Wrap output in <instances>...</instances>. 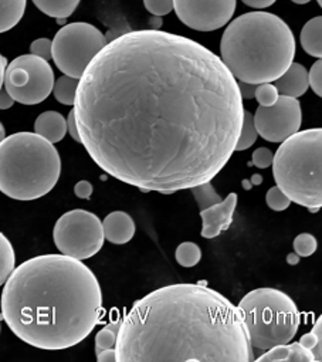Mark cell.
I'll list each match as a JSON object with an SVG mask.
<instances>
[{"label": "cell", "mask_w": 322, "mask_h": 362, "mask_svg": "<svg viewBox=\"0 0 322 362\" xmlns=\"http://www.w3.org/2000/svg\"><path fill=\"white\" fill-rule=\"evenodd\" d=\"M292 4H297V5H305L308 2H311V0H291Z\"/></svg>", "instance_id": "45"}, {"label": "cell", "mask_w": 322, "mask_h": 362, "mask_svg": "<svg viewBox=\"0 0 322 362\" xmlns=\"http://www.w3.org/2000/svg\"><path fill=\"white\" fill-rule=\"evenodd\" d=\"M278 98H280V93H278L275 84L264 83V84L257 86L256 100L261 107H271L277 103Z\"/></svg>", "instance_id": "29"}, {"label": "cell", "mask_w": 322, "mask_h": 362, "mask_svg": "<svg viewBox=\"0 0 322 362\" xmlns=\"http://www.w3.org/2000/svg\"><path fill=\"white\" fill-rule=\"evenodd\" d=\"M54 73L49 62L35 54L19 56L8 66L6 90L23 105L43 103L54 90Z\"/></svg>", "instance_id": "10"}, {"label": "cell", "mask_w": 322, "mask_h": 362, "mask_svg": "<svg viewBox=\"0 0 322 362\" xmlns=\"http://www.w3.org/2000/svg\"><path fill=\"white\" fill-rule=\"evenodd\" d=\"M257 136H258V131H257L256 124H254V115L249 111H244L243 128H242L239 142L236 145V151L249 149L257 141Z\"/></svg>", "instance_id": "24"}, {"label": "cell", "mask_w": 322, "mask_h": 362, "mask_svg": "<svg viewBox=\"0 0 322 362\" xmlns=\"http://www.w3.org/2000/svg\"><path fill=\"white\" fill-rule=\"evenodd\" d=\"M299 42L306 54L322 59V16L314 18L304 25Z\"/></svg>", "instance_id": "18"}, {"label": "cell", "mask_w": 322, "mask_h": 362, "mask_svg": "<svg viewBox=\"0 0 322 362\" xmlns=\"http://www.w3.org/2000/svg\"><path fill=\"white\" fill-rule=\"evenodd\" d=\"M33 4L44 15L61 21L74 13L80 0H33Z\"/></svg>", "instance_id": "20"}, {"label": "cell", "mask_w": 322, "mask_h": 362, "mask_svg": "<svg viewBox=\"0 0 322 362\" xmlns=\"http://www.w3.org/2000/svg\"><path fill=\"white\" fill-rule=\"evenodd\" d=\"M2 69H0V74H2V77H0V84H2V87L5 86V78H6V71H8V69H6V57H4L2 56Z\"/></svg>", "instance_id": "42"}, {"label": "cell", "mask_w": 322, "mask_h": 362, "mask_svg": "<svg viewBox=\"0 0 322 362\" xmlns=\"http://www.w3.org/2000/svg\"><path fill=\"white\" fill-rule=\"evenodd\" d=\"M93 185L88 182V180H80L77 185L74 187V194L80 199H90L93 195Z\"/></svg>", "instance_id": "35"}, {"label": "cell", "mask_w": 322, "mask_h": 362, "mask_svg": "<svg viewBox=\"0 0 322 362\" xmlns=\"http://www.w3.org/2000/svg\"><path fill=\"white\" fill-rule=\"evenodd\" d=\"M192 192H193V197H195L201 211L222 202V198L216 194V191L210 182H206V184L192 188Z\"/></svg>", "instance_id": "25"}, {"label": "cell", "mask_w": 322, "mask_h": 362, "mask_svg": "<svg viewBox=\"0 0 322 362\" xmlns=\"http://www.w3.org/2000/svg\"><path fill=\"white\" fill-rule=\"evenodd\" d=\"M175 259L182 267H193L201 262L202 250L193 242H184L177 247Z\"/></svg>", "instance_id": "23"}, {"label": "cell", "mask_w": 322, "mask_h": 362, "mask_svg": "<svg viewBox=\"0 0 322 362\" xmlns=\"http://www.w3.org/2000/svg\"><path fill=\"white\" fill-rule=\"evenodd\" d=\"M309 87L322 98V59L315 62L309 70Z\"/></svg>", "instance_id": "32"}, {"label": "cell", "mask_w": 322, "mask_h": 362, "mask_svg": "<svg viewBox=\"0 0 322 362\" xmlns=\"http://www.w3.org/2000/svg\"><path fill=\"white\" fill-rule=\"evenodd\" d=\"M273 175L285 195L311 212L322 208V128L298 131L274 155Z\"/></svg>", "instance_id": "6"}, {"label": "cell", "mask_w": 322, "mask_h": 362, "mask_svg": "<svg viewBox=\"0 0 322 362\" xmlns=\"http://www.w3.org/2000/svg\"><path fill=\"white\" fill-rule=\"evenodd\" d=\"M220 54L237 80L256 86L273 83L292 64L295 39L281 18L250 12L229 23L222 36Z\"/></svg>", "instance_id": "4"}, {"label": "cell", "mask_w": 322, "mask_h": 362, "mask_svg": "<svg viewBox=\"0 0 322 362\" xmlns=\"http://www.w3.org/2000/svg\"><path fill=\"white\" fill-rule=\"evenodd\" d=\"M101 313L102 293L95 274L63 253L23 262L4 284L2 318L35 348L59 351L80 344Z\"/></svg>", "instance_id": "3"}, {"label": "cell", "mask_w": 322, "mask_h": 362, "mask_svg": "<svg viewBox=\"0 0 322 362\" xmlns=\"http://www.w3.org/2000/svg\"><path fill=\"white\" fill-rule=\"evenodd\" d=\"M61 160L39 134L18 132L0 144V191L16 201H36L59 182Z\"/></svg>", "instance_id": "5"}, {"label": "cell", "mask_w": 322, "mask_h": 362, "mask_svg": "<svg viewBox=\"0 0 322 362\" xmlns=\"http://www.w3.org/2000/svg\"><path fill=\"white\" fill-rule=\"evenodd\" d=\"M30 52L32 54L49 62L53 59V42L49 39H37L32 43Z\"/></svg>", "instance_id": "31"}, {"label": "cell", "mask_w": 322, "mask_h": 362, "mask_svg": "<svg viewBox=\"0 0 322 362\" xmlns=\"http://www.w3.org/2000/svg\"><path fill=\"white\" fill-rule=\"evenodd\" d=\"M143 5L153 16H165L175 11V0H143Z\"/></svg>", "instance_id": "30"}, {"label": "cell", "mask_w": 322, "mask_h": 362, "mask_svg": "<svg viewBox=\"0 0 322 362\" xmlns=\"http://www.w3.org/2000/svg\"><path fill=\"white\" fill-rule=\"evenodd\" d=\"M237 206V194H229L222 202L201 211L203 228L201 235L205 239H215L222 232L227 230L233 223V215Z\"/></svg>", "instance_id": "13"}, {"label": "cell", "mask_w": 322, "mask_h": 362, "mask_svg": "<svg viewBox=\"0 0 322 362\" xmlns=\"http://www.w3.org/2000/svg\"><path fill=\"white\" fill-rule=\"evenodd\" d=\"M299 342H301L305 348H308V349L312 351V348L316 345V335H315L312 331L308 332V334H304V335L301 337Z\"/></svg>", "instance_id": "41"}, {"label": "cell", "mask_w": 322, "mask_h": 362, "mask_svg": "<svg viewBox=\"0 0 322 362\" xmlns=\"http://www.w3.org/2000/svg\"><path fill=\"white\" fill-rule=\"evenodd\" d=\"M118 362H249L253 344L239 305L206 286L171 284L122 318Z\"/></svg>", "instance_id": "2"}, {"label": "cell", "mask_w": 322, "mask_h": 362, "mask_svg": "<svg viewBox=\"0 0 322 362\" xmlns=\"http://www.w3.org/2000/svg\"><path fill=\"white\" fill-rule=\"evenodd\" d=\"M97 359L100 362H114V361H117V349L115 348L104 349L97 354Z\"/></svg>", "instance_id": "40"}, {"label": "cell", "mask_w": 322, "mask_h": 362, "mask_svg": "<svg viewBox=\"0 0 322 362\" xmlns=\"http://www.w3.org/2000/svg\"><path fill=\"white\" fill-rule=\"evenodd\" d=\"M118 331L119 325L118 324H109L100 329L95 335V351L97 354L108 349V348H115L117 341H118Z\"/></svg>", "instance_id": "26"}, {"label": "cell", "mask_w": 322, "mask_h": 362, "mask_svg": "<svg viewBox=\"0 0 322 362\" xmlns=\"http://www.w3.org/2000/svg\"><path fill=\"white\" fill-rule=\"evenodd\" d=\"M256 361L258 362H312L315 356L311 349L305 348L301 342L281 344L273 346Z\"/></svg>", "instance_id": "16"}, {"label": "cell", "mask_w": 322, "mask_h": 362, "mask_svg": "<svg viewBox=\"0 0 322 362\" xmlns=\"http://www.w3.org/2000/svg\"><path fill=\"white\" fill-rule=\"evenodd\" d=\"M287 262L290 263V264H297L298 262H299V256L294 252V253H291V255H288V257H287Z\"/></svg>", "instance_id": "43"}, {"label": "cell", "mask_w": 322, "mask_h": 362, "mask_svg": "<svg viewBox=\"0 0 322 362\" xmlns=\"http://www.w3.org/2000/svg\"><path fill=\"white\" fill-rule=\"evenodd\" d=\"M273 162H274V153L268 148L261 146L253 152V165L254 166H257L260 169H266V168L271 166Z\"/></svg>", "instance_id": "33"}, {"label": "cell", "mask_w": 322, "mask_h": 362, "mask_svg": "<svg viewBox=\"0 0 322 362\" xmlns=\"http://www.w3.org/2000/svg\"><path fill=\"white\" fill-rule=\"evenodd\" d=\"M15 103H16V100L9 94V91L2 88V93H0V108L9 110Z\"/></svg>", "instance_id": "39"}, {"label": "cell", "mask_w": 322, "mask_h": 362, "mask_svg": "<svg viewBox=\"0 0 322 362\" xmlns=\"http://www.w3.org/2000/svg\"><path fill=\"white\" fill-rule=\"evenodd\" d=\"M80 80L70 77V76H63L60 77L56 84H54V97L59 103L64 105H74L77 100V91H78Z\"/></svg>", "instance_id": "21"}, {"label": "cell", "mask_w": 322, "mask_h": 362, "mask_svg": "<svg viewBox=\"0 0 322 362\" xmlns=\"http://www.w3.org/2000/svg\"><path fill=\"white\" fill-rule=\"evenodd\" d=\"M26 0H0V32L13 29L23 18Z\"/></svg>", "instance_id": "19"}, {"label": "cell", "mask_w": 322, "mask_h": 362, "mask_svg": "<svg viewBox=\"0 0 322 362\" xmlns=\"http://www.w3.org/2000/svg\"><path fill=\"white\" fill-rule=\"evenodd\" d=\"M266 202L270 209H273L275 212H282L290 208L292 201L285 195V192L278 185H275L268 189V192L266 195Z\"/></svg>", "instance_id": "27"}, {"label": "cell", "mask_w": 322, "mask_h": 362, "mask_svg": "<svg viewBox=\"0 0 322 362\" xmlns=\"http://www.w3.org/2000/svg\"><path fill=\"white\" fill-rule=\"evenodd\" d=\"M294 252L299 257H309L316 252L318 242L316 239L309 233H301L294 239Z\"/></svg>", "instance_id": "28"}, {"label": "cell", "mask_w": 322, "mask_h": 362, "mask_svg": "<svg viewBox=\"0 0 322 362\" xmlns=\"http://www.w3.org/2000/svg\"><path fill=\"white\" fill-rule=\"evenodd\" d=\"M316 2H318V5L322 8V0H316Z\"/></svg>", "instance_id": "46"}, {"label": "cell", "mask_w": 322, "mask_h": 362, "mask_svg": "<svg viewBox=\"0 0 322 362\" xmlns=\"http://www.w3.org/2000/svg\"><path fill=\"white\" fill-rule=\"evenodd\" d=\"M251 182L256 184V185H260V184H261V176H260V175H254V176L251 177Z\"/></svg>", "instance_id": "44"}, {"label": "cell", "mask_w": 322, "mask_h": 362, "mask_svg": "<svg viewBox=\"0 0 322 362\" xmlns=\"http://www.w3.org/2000/svg\"><path fill=\"white\" fill-rule=\"evenodd\" d=\"M239 87H240V93H242V97L243 98H253L256 97V90H257V86L256 84H249V83H243L240 81L239 83Z\"/></svg>", "instance_id": "38"}, {"label": "cell", "mask_w": 322, "mask_h": 362, "mask_svg": "<svg viewBox=\"0 0 322 362\" xmlns=\"http://www.w3.org/2000/svg\"><path fill=\"white\" fill-rule=\"evenodd\" d=\"M74 111L83 145L105 173L169 195L210 182L226 166L246 110L222 57L153 29L121 35L100 52Z\"/></svg>", "instance_id": "1"}, {"label": "cell", "mask_w": 322, "mask_h": 362, "mask_svg": "<svg viewBox=\"0 0 322 362\" xmlns=\"http://www.w3.org/2000/svg\"><path fill=\"white\" fill-rule=\"evenodd\" d=\"M16 256L12 243L2 233L0 235V283L5 284L11 274L15 272Z\"/></svg>", "instance_id": "22"}, {"label": "cell", "mask_w": 322, "mask_h": 362, "mask_svg": "<svg viewBox=\"0 0 322 362\" xmlns=\"http://www.w3.org/2000/svg\"><path fill=\"white\" fill-rule=\"evenodd\" d=\"M236 11V0H175V13L188 28L213 32L226 26Z\"/></svg>", "instance_id": "12"}, {"label": "cell", "mask_w": 322, "mask_h": 362, "mask_svg": "<svg viewBox=\"0 0 322 362\" xmlns=\"http://www.w3.org/2000/svg\"><path fill=\"white\" fill-rule=\"evenodd\" d=\"M105 240L112 245H125L135 235V222L133 219L122 211L111 212L102 221Z\"/></svg>", "instance_id": "14"}, {"label": "cell", "mask_w": 322, "mask_h": 362, "mask_svg": "<svg viewBox=\"0 0 322 362\" xmlns=\"http://www.w3.org/2000/svg\"><path fill=\"white\" fill-rule=\"evenodd\" d=\"M253 348L268 351L288 344L297 334L301 315L294 300L277 288H256L239 303Z\"/></svg>", "instance_id": "7"}, {"label": "cell", "mask_w": 322, "mask_h": 362, "mask_svg": "<svg viewBox=\"0 0 322 362\" xmlns=\"http://www.w3.org/2000/svg\"><path fill=\"white\" fill-rule=\"evenodd\" d=\"M311 331L316 335V345L312 348V354L316 362H322V314L316 318Z\"/></svg>", "instance_id": "34"}, {"label": "cell", "mask_w": 322, "mask_h": 362, "mask_svg": "<svg viewBox=\"0 0 322 362\" xmlns=\"http://www.w3.org/2000/svg\"><path fill=\"white\" fill-rule=\"evenodd\" d=\"M53 239L63 255L87 260L102 249L105 235L102 222L97 215L74 209L59 218L54 225Z\"/></svg>", "instance_id": "9"}, {"label": "cell", "mask_w": 322, "mask_h": 362, "mask_svg": "<svg viewBox=\"0 0 322 362\" xmlns=\"http://www.w3.org/2000/svg\"><path fill=\"white\" fill-rule=\"evenodd\" d=\"M67 124H68V132H70V135L73 136V139H74L76 142H78V144H83V141H81V135H80V131H78L77 118H76V111H74V110L68 114Z\"/></svg>", "instance_id": "36"}, {"label": "cell", "mask_w": 322, "mask_h": 362, "mask_svg": "<svg viewBox=\"0 0 322 362\" xmlns=\"http://www.w3.org/2000/svg\"><path fill=\"white\" fill-rule=\"evenodd\" d=\"M68 129L67 119L57 111H46L36 118L35 132L52 144L60 142Z\"/></svg>", "instance_id": "17"}, {"label": "cell", "mask_w": 322, "mask_h": 362, "mask_svg": "<svg viewBox=\"0 0 322 362\" xmlns=\"http://www.w3.org/2000/svg\"><path fill=\"white\" fill-rule=\"evenodd\" d=\"M107 45L105 36L95 26L84 22L70 23L54 36L53 60L61 73L81 80Z\"/></svg>", "instance_id": "8"}, {"label": "cell", "mask_w": 322, "mask_h": 362, "mask_svg": "<svg viewBox=\"0 0 322 362\" xmlns=\"http://www.w3.org/2000/svg\"><path fill=\"white\" fill-rule=\"evenodd\" d=\"M280 95L298 98L304 95L309 87V73L299 63H292L290 69L274 81Z\"/></svg>", "instance_id": "15"}, {"label": "cell", "mask_w": 322, "mask_h": 362, "mask_svg": "<svg viewBox=\"0 0 322 362\" xmlns=\"http://www.w3.org/2000/svg\"><path fill=\"white\" fill-rule=\"evenodd\" d=\"M246 6H250L253 9H266L274 5L277 0H242Z\"/></svg>", "instance_id": "37"}, {"label": "cell", "mask_w": 322, "mask_h": 362, "mask_svg": "<svg viewBox=\"0 0 322 362\" xmlns=\"http://www.w3.org/2000/svg\"><path fill=\"white\" fill-rule=\"evenodd\" d=\"M302 111L297 98L280 95L271 107H258L254 124L258 135L268 142H284L301 128Z\"/></svg>", "instance_id": "11"}]
</instances>
